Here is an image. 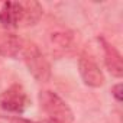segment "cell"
Masks as SVG:
<instances>
[{
  "mask_svg": "<svg viewBox=\"0 0 123 123\" xmlns=\"http://www.w3.org/2000/svg\"><path fill=\"white\" fill-rule=\"evenodd\" d=\"M22 59L28 68V71L32 74V77L39 83H46L51 78V64L46 59V56L42 54V51L31 41H23L20 48Z\"/></svg>",
  "mask_w": 123,
  "mask_h": 123,
  "instance_id": "obj_1",
  "label": "cell"
},
{
  "mask_svg": "<svg viewBox=\"0 0 123 123\" xmlns=\"http://www.w3.org/2000/svg\"><path fill=\"white\" fill-rule=\"evenodd\" d=\"M39 104L48 123H73V110L56 93L43 90L39 93Z\"/></svg>",
  "mask_w": 123,
  "mask_h": 123,
  "instance_id": "obj_2",
  "label": "cell"
},
{
  "mask_svg": "<svg viewBox=\"0 0 123 123\" xmlns=\"http://www.w3.org/2000/svg\"><path fill=\"white\" fill-rule=\"evenodd\" d=\"M28 103H29V98L25 90L18 84L9 87L0 96V109L9 114H15V116L22 114L28 107Z\"/></svg>",
  "mask_w": 123,
  "mask_h": 123,
  "instance_id": "obj_3",
  "label": "cell"
},
{
  "mask_svg": "<svg viewBox=\"0 0 123 123\" xmlns=\"http://www.w3.org/2000/svg\"><path fill=\"white\" fill-rule=\"evenodd\" d=\"M16 10V28L33 26L43 15V7L41 3L28 0V2H15Z\"/></svg>",
  "mask_w": 123,
  "mask_h": 123,
  "instance_id": "obj_4",
  "label": "cell"
},
{
  "mask_svg": "<svg viewBox=\"0 0 123 123\" xmlns=\"http://www.w3.org/2000/svg\"><path fill=\"white\" fill-rule=\"evenodd\" d=\"M78 71L86 86L97 88L104 84V74L93 58L81 55L78 59Z\"/></svg>",
  "mask_w": 123,
  "mask_h": 123,
  "instance_id": "obj_5",
  "label": "cell"
},
{
  "mask_svg": "<svg viewBox=\"0 0 123 123\" xmlns=\"http://www.w3.org/2000/svg\"><path fill=\"white\" fill-rule=\"evenodd\" d=\"M98 42L101 43V48L104 52V64H106L107 70L110 71L111 75L120 78L123 75V64H122L120 52L111 43H109L104 38H98Z\"/></svg>",
  "mask_w": 123,
  "mask_h": 123,
  "instance_id": "obj_6",
  "label": "cell"
},
{
  "mask_svg": "<svg viewBox=\"0 0 123 123\" xmlns=\"http://www.w3.org/2000/svg\"><path fill=\"white\" fill-rule=\"evenodd\" d=\"M23 39L18 38L15 33H5L0 35V55L15 58L18 54H20Z\"/></svg>",
  "mask_w": 123,
  "mask_h": 123,
  "instance_id": "obj_7",
  "label": "cell"
},
{
  "mask_svg": "<svg viewBox=\"0 0 123 123\" xmlns=\"http://www.w3.org/2000/svg\"><path fill=\"white\" fill-rule=\"evenodd\" d=\"M0 23L3 28H16L15 2H0Z\"/></svg>",
  "mask_w": 123,
  "mask_h": 123,
  "instance_id": "obj_8",
  "label": "cell"
},
{
  "mask_svg": "<svg viewBox=\"0 0 123 123\" xmlns=\"http://www.w3.org/2000/svg\"><path fill=\"white\" fill-rule=\"evenodd\" d=\"M52 43L56 45L58 48H68L71 43V35L67 32H54L51 35Z\"/></svg>",
  "mask_w": 123,
  "mask_h": 123,
  "instance_id": "obj_9",
  "label": "cell"
},
{
  "mask_svg": "<svg viewBox=\"0 0 123 123\" xmlns=\"http://www.w3.org/2000/svg\"><path fill=\"white\" fill-rule=\"evenodd\" d=\"M122 84L119 83V84H116V86H113V88H111V94H113V97L119 101V103H122Z\"/></svg>",
  "mask_w": 123,
  "mask_h": 123,
  "instance_id": "obj_10",
  "label": "cell"
},
{
  "mask_svg": "<svg viewBox=\"0 0 123 123\" xmlns=\"http://www.w3.org/2000/svg\"><path fill=\"white\" fill-rule=\"evenodd\" d=\"M10 123H36V122L29 120V119H25V117H20V116H15V117H12Z\"/></svg>",
  "mask_w": 123,
  "mask_h": 123,
  "instance_id": "obj_11",
  "label": "cell"
}]
</instances>
